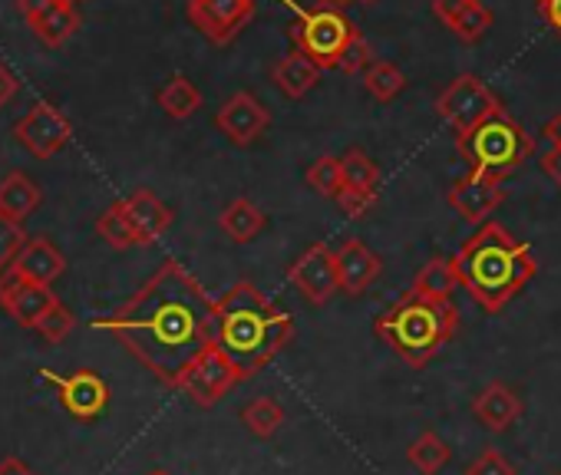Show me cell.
Segmentation results:
<instances>
[{
  "label": "cell",
  "instance_id": "cell-25",
  "mask_svg": "<svg viewBox=\"0 0 561 475\" xmlns=\"http://www.w3.org/2000/svg\"><path fill=\"white\" fill-rule=\"evenodd\" d=\"M41 198H44L41 185L27 172H11V175L0 178V215L24 221L37 211Z\"/></svg>",
  "mask_w": 561,
  "mask_h": 475
},
{
  "label": "cell",
  "instance_id": "cell-29",
  "mask_svg": "<svg viewBox=\"0 0 561 475\" xmlns=\"http://www.w3.org/2000/svg\"><path fill=\"white\" fill-rule=\"evenodd\" d=\"M449 455H453V449H449V445L443 442V436L433 432V429H426L423 436H416L413 445L407 449V459H410V465H413L420 475H436V472L449 462Z\"/></svg>",
  "mask_w": 561,
  "mask_h": 475
},
{
  "label": "cell",
  "instance_id": "cell-38",
  "mask_svg": "<svg viewBox=\"0 0 561 475\" xmlns=\"http://www.w3.org/2000/svg\"><path fill=\"white\" fill-rule=\"evenodd\" d=\"M538 165H541V172L561 188V146H548V149L541 152Z\"/></svg>",
  "mask_w": 561,
  "mask_h": 475
},
{
  "label": "cell",
  "instance_id": "cell-12",
  "mask_svg": "<svg viewBox=\"0 0 561 475\" xmlns=\"http://www.w3.org/2000/svg\"><path fill=\"white\" fill-rule=\"evenodd\" d=\"M215 126H218V132H221L231 146L248 149V146H254V142L271 129V113H267V106H264L254 93L241 90V93H231V96L218 106Z\"/></svg>",
  "mask_w": 561,
  "mask_h": 475
},
{
  "label": "cell",
  "instance_id": "cell-6",
  "mask_svg": "<svg viewBox=\"0 0 561 475\" xmlns=\"http://www.w3.org/2000/svg\"><path fill=\"white\" fill-rule=\"evenodd\" d=\"M277 4H285L295 14V24H291L295 50L305 54L321 70H337L351 40L360 34L351 24V18L341 8L328 4V0L318 8H301V4H295V0H277Z\"/></svg>",
  "mask_w": 561,
  "mask_h": 475
},
{
  "label": "cell",
  "instance_id": "cell-23",
  "mask_svg": "<svg viewBox=\"0 0 561 475\" xmlns=\"http://www.w3.org/2000/svg\"><path fill=\"white\" fill-rule=\"evenodd\" d=\"M456 288H462L459 271H456V262L436 255V258H430V262L416 271V278H413V285H410L407 294L423 298V301H433V304H453Z\"/></svg>",
  "mask_w": 561,
  "mask_h": 475
},
{
  "label": "cell",
  "instance_id": "cell-15",
  "mask_svg": "<svg viewBox=\"0 0 561 475\" xmlns=\"http://www.w3.org/2000/svg\"><path fill=\"white\" fill-rule=\"evenodd\" d=\"M446 201L462 221L482 228L492 218V211L505 201V188H502V178H492L482 172H466L462 178L453 182V188L446 192Z\"/></svg>",
  "mask_w": 561,
  "mask_h": 475
},
{
  "label": "cell",
  "instance_id": "cell-4",
  "mask_svg": "<svg viewBox=\"0 0 561 475\" xmlns=\"http://www.w3.org/2000/svg\"><path fill=\"white\" fill-rule=\"evenodd\" d=\"M374 327L387 340V347L400 354L410 367H426L459 334V311L456 304H433L403 294L390 311L377 317Z\"/></svg>",
  "mask_w": 561,
  "mask_h": 475
},
{
  "label": "cell",
  "instance_id": "cell-16",
  "mask_svg": "<svg viewBox=\"0 0 561 475\" xmlns=\"http://www.w3.org/2000/svg\"><path fill=\"white\" fill-rule=\"evenodd\" d=\"M21 14L34 37L47 47H64L80 27L73 0H21Z\"/></svg>",
  "mask_w": 561,
  "mask_h": 475
},
{
  "label": "cell",
  "instance_id": "cell-3",
  "mask_svg": "<svg viewBox=\"0 0 561 475\" xmlns=\"http://www.w3.org/2000/svg\"><path fill=\"white\" fill-rule=\"evenodd\" d=\"M453 262L469 298L489 314L505 311V304L515 301L538 271L531 248L499 221H485L482 228H476V234Z\"/></svg>",
  "mask_w": 561,
  "mask_h": 475
},
{
  "label": "cell",
  "instance_id": "cell-27",
  "mask_svg": "<svg viewBox=\"0 0 561 475\" xmlns=\"http://www.w3.org/2000/svg\"><path fill=\"white\" fill-rule=\"evenodd\" d=\"M156 103L162 106V113H165L169 119H188V116H195L198 106H202V90H198L188 77L175 73V77L156 93Z\"/></svg>",
  "mask_w": 561,
  "mask_h": 475
},
{
  "label": "cell",
  "instance_id": "cell-35",
  "mask_svg": "<svg viewBox=\"0 0 561 475\" xmlns=\"http://www.w3.org/2000/svg\"><path fill=\"white\" fill-rule=\"evenodd\" d=\"M466 475H518V468L499 449H485L466 465Z\"/></svg>",
  "mask_w": 561,
  "mask_h": 475
},
{
  "label": "cell",
  "instance_id": "cell-33",
  "mask_svg": "<svg viewBox=\"0 0 561 475\" xmlns=\"http://www.w3.org/2000/svg\"><path fill=\"white\" fill-rule=\"evenodd\" d=\"M27 242H31V238H27L24 224L14 221V218H8V215H0V271L11 268V262L21 255V248Z\"/></svg>",
  "mask_w": 561,
  "mask_h": 475
},
{
  "label": "cell",
  "instance_id": "cell-36",
  "mask_svg": "<svg viewBox=\"0 0 561 475\" xmlns=\"http://www.w3.org/2000/svg\"><path fill=\"white\" fill-rule=\"evenodd\" d=\"M374 63V50H370V44L364 40V34H357L354 40H351V47H347V54L341 57V67L337 70H344V73H367V67Z\"/></svg>",
  "mask_w": 561,
  "mask_h": 475
},
{
  "label": "cell",
  "instance_id": "cell-41",
  "mask_svg": "<svg viewBox=\"0 0 561 475\" xmlns=\"http://www.w3.org/2000/svg\"><path fill=\"white\" fill-rule=\"evenodd\" d=\"M541 136L548 139V146H561V113L551 116V119L541 126Z\"/></svg>",
  "mask_w": 561,
  "mask_h": 475
},
{
  "label": "cell",
  "instance_id": "cell-45",
  "mask_svg": "<svg viewBox=\"0 0 561 475\" xmlns=\"http://www.w3.org/2000/svg\"><path fill=\"white\" fill-rule=\"evenodd\" d=\"M558 475H561V472H558Z\"/></svg>",
  "mask_w": 561,
  "mask_h": 475
},
{
  "label": "cell",
  "instance_id": "cell-31",
  "mask_svg": "<svg viewBox=\"0 0 561 475\" xmlns=\"http://www.w3.org/2000/svg\"><path fill=\"white\" fill-rule=\"evenodd\" d=\"M308 185L321 195V198H331L337 201L344 195V169H341V159L337 155H321L308 165L305 172Z\"/></svg>",
  "mask_w": 561,
  "mask_h": 475
},
{
  "label": "cell",
  "instance_id": "cell-2",
  "mask_svg": "<svg viewBox=\"0 0 561 475\" xmlns=\"http://www.w3.org/2000/svg\"><path fill=\"white\" fill-rule=\"evenodd\" d=\"M295 337L291 314L267 301L251 281H238L215 304V347L231 360L241 380L257 376Z\"/></svg>",
  "mask_w": 561,
  "mask_h": 475
},
{
  "label": "cell",
  "instance_id": "cell-40",
  "mask_svg": "<svg viewBox=\"0 0 561 475\" xmlns=\"http://www.w3.org/2000/svg\"><path fill=\"white\" fill-rule=\"evenodd\" d=\"M0 475H34V468L24 459L8 455V459H0Z\"/></svg>",
  "mask_w": 561,
  "mask_h": 475
},
{
  "label": "cell",
  "instance_id": "cell-10",
  "mask_svg": "<svg viewBox=\"0 0 561 475\" xmlns=\"http://www.w3.org/2000/svg\"><path fill=\"white\" fill-rule=\"evenodd\" d=\"M288 281L301 291V298L314 308H324L334 294H341L337 252L331 245H311L291 268Z\"/></svg>",
  "mask_w": 561,
  "mask_h": 475
},
{
  "label": "cell",
  "instance_id": "cell-30",
  "mask_svg": "<svg viewBox=\"0 0 561 475\" xmlns=\"http://www.w3.org/2000/svg\"><path fill=\"white\" fill-rule=\"evenodd\" d=\"M364 90L377 100V103H393L403 90H407V73L387 60H374L364 73Z\"/></svg>",
  "mask_w": 561,
  "mask_h": 475
},
{
  "label": "cell",
  "instance_id": "cell-1",
  "mask_svg": "<svg viewBox=\"0 0 561 475\" xmlns=\"http://www.w3.org/2000/svg\"><path fill=\"white\" fill-rule=\"evenodd\" d=\"M215 304L179 262H165L113 317L93 321V331L113 334L156 380L179 390L185 370L215 344Z\"/></svg>",
  "mask_w": 561,
  "mask_h": 475
},
{
  "label": "cell",
  "instance_id": "cell-19",
  "mask_svg": "<svg viewBox=\"0 0 561 475\" xmlns=\"http://www.w3.org/2000/svg\"><path fill=\"white\" fill-rule=\"evenodd\" d=\"M383 271V258L370 252L360 238H347L337 248V275H341V294L360 298Z\"/></svg>",
  "mask_w": 561,
  "mask_h": 475
},
{
  "label": "cell",
  "instance_id": "cell-11",
  "mask_svg": "<svg viewBox=\"0 0 561 475\" xmlns=\"http://www.w3.org/2000/svg\"><path fill=\"white\" fill-rule=\"evenodd\" d=\"M41 380L54 383V390H57V396H60V406H64L70 416L83 419V422L103 416L106 406H110V386H106V380H103L100 373H93V370H77V373H70V376H60V373H54V370L44 367V370H41Z\"/></svg>",
  "mask_w": 561,
  "mask_h": 475
},
{
  "label": "cell",
  "instance_id": "cell-14",
  "mask_svg": "<svg viewBox=\"0 0 561 475\" xmlns=\"http://www.w3.org/2000/svg\"><path fill=\"white\" fill-rule=\"evenodd\" d=\"M73 136L70 119L54 106V103H37L18 126H14V139L31 149L37 159H54Z\"/></svg>",
  "mask_w": 561,
  "mask_h": 475
},
{
  "label": "cell",
  "instance_id": "cell-13",
  "mask_svg": "<svg viewBox=\"0 0 561 475\" xmlns=\"http://www.w3.org/2000/svg\"><path fill=\"white\" fill-rule=\"evenodd\" d=\"M341 169H344V195L337 198L341 211L351 218H364L374 205H377V192H380V165L370 159L367 149L351 146L341 155Z\"/></svg>",
  "mask_w": 561,
  "mask_h": 475
},
{
  "label": "cell",
  "instance_id": "cell-18",
  "mask_svg": "<svg viewBox=\"0 0 561 475\" xmlns=\"http://www.w3.org/2000/svg\"><path fill=\"white\" fill-rule=\"evenodd\" d=\"M119 208H123V218H126V228L133 234L136 248H146V245L159 242V238L172 228V218H175L172 208L149 188L133 192L129 198L119 201Z\"/></svg>",
  "mask_w": 561,
  "mask_h": 475
},
{
  "label": "cell",
  "instance_id": "cell-44",
  "mask_svg": "<svg viewBox=\"0 0 561 475\" xmlns=\"http://www.w3.org/2000/svg\"><path fill=\"white\" fill-rule=\"evenodd\" d=\"M357 4H374V0H357Z\"/></svg>",
  "mask_w": 561,
  "mask_h": 475
},
{
  "label": "cell",
  "instance_id": "cell-32",
  "mask_svg": "<svg viewBox=\"0 0 561 475\" xmlns=\"http://www.w3.org/2000/svg\"><path fill=\"white\" fill-rule=\"evenodd\" d=\"M96 231H100V238L110 245V248H116V252H129V248H136V242H133V234H129V228H126V218H123V208H119V201H113L103 215H100V221H96Z\"/></svg>",
  "mask_w": 561,
  "mask_h": 475
},
{
  "label": "cell",
  "instance_id": "cell-39",
  "mask_svg": "<svg viewBox=\"0 0 561 475\" xmlns=\"http://www.w3.org/2000/svg\"><path fill=\"white\" fill-rule=\"evenodd\" d=\"M18 96V77L11 73L8 63H0V106H8Z\"/></svg>",
  "mask_w": 561,
  "mask_h": 475
},
{
  "label": "cell",
  "instance_id": "cell-43",
  "mask_svg": "<svg viewBox=\"0 0 561 475\" xmlns=\"http://www.w3.org/2000/svg\"><path fill=\"white\" fill-rule=\"evenodd\" d=\"M149 475H169V472H162V468H156V472H149Z\"/></svg>",
  "mask_w": 561,
  "mask_h": 475
},
{
  "label": "cell",
  "instance_id": "cell-37",
  "mask_svg": "<svg viewBox=\"0 0 561 475\" xmlns=\"http://www.w3.org/2000/svg\"><path fill=\"white\" fill-rule=\"evenodd\" d=\"M535 14L545 21L551 34L561 37V0H535Z\"/></svg>",
  "mask_w": 561,
  "mask_h": 475
},
{
  "label": "cell",
  "instance_id": "cell-42",
  "mask_svg": "<svg viewBox=\"0 0 561 475\" xmlns=\"http://www.w3.org/2000/svg\"><path fill=\"white\" fill-rule=\"evenodd\" d=\"M328 4H334V8H347V4H357V0H328Z\"/></svg>",
  "mask_w": 561,
  "mask_h": 475
},
{
  "label": "cell",
  "instance_id": "cell-17",
  "mask_svg": "<svg viewBox=\"0 0 561 475\" xmlns=\"http://www.w3.org/2000/svg\"><path fill=\"white\" fill-rule=\"evenodd\" d=\"M57 294L47 288V285H27L14 275H4L0 278V308L11 314L14 324L27 327V331H37V324L57 308Z\"/></svg>",
  "mask_w": 561,
  "mask_h": 475
},
{
  "label": "cell",
  "instance_id": "cell-28",
  "mask_svg": "<svg viewBox=\"0 0 561 475\" xmlns=\"http://www.w3.org/2000/svg\"><path fill=\"white\" fill-rule=\"evenodd\" d=\"M285 419H288V413H285V406H280L274 396H257V399H251L241 409L244 429L251 436H257V439H271L280 426H285Z\"/></svg>",
  "mask_w": 561,
  "mask_h": 475
},
{
  "label": "cell",
  "instance_id": "cell-24",
  "mask_svg": "<svg viewBox=\"0 0 561 475\" xmlns=\"http://www.w3.org/2000/svg\"><path fill=\"white\" fill-rule=\"evenodd\" d=\"M271 80H274V86L285 93L288 100H305L314 86H318V80H321V67L318 63H311L305 54H288V57H280L277 63H274V70H271Z\"/></svg>",
  "mask_w": 561,
  "mask_h": 475
},
{
  "label": "cell",
  "instance_id": "cell-21",
  "mask_svg": "<svg viewBox=\"0 0 561 475\" xmlns=\"http://www.w3.org/2000/svg\"><path fill=\"white\" fill-rule=\"evenodd\" d=\"M64 268H67V262L54 242H47V238H31V242L21 248V255L11 262L8 275H14L27 285H47L50 288L64 275Z\"/></svg>",
  "mask_w": 561,
  "mask_h": 475
},
{
  "label": "cell",
  "instance_id": "cell-8",
  "mask_svg": "<svg viewBox=\"0 0 561 475\" xmlns=\"http://www.w3.org/2000/svg\"><path fill=\"white\" fill-rule=\"evenodd\" d=\"M238 383H244L241 373H238V370L231 367V360L211 344V347L185 370L179 390H182L195 406L208 409V406H215L218 399H225Z\"/></svg>",
  "mask_w": 561,
  "mask_h": 475
},
{
  "label": "cell",
  "instance_id": "cell-26",
  "mask_svg": "<svg viewBox=\"0 0 561 475\" xmlns=\"http://www.w3.org/2000/svg\"><path fill=\"white\" fill-rule=\"evenodd\" d=\"M218 224H221V231L231 238L234 245H248V242H254V238L264 231L267 218H264V211L251 198L241 195V198H231L225 205V211L218 215Z\"/></svg>",
  "mask_w": 561,
  "mask_h": 475
},
{
  "label": "cell",
  "instance_id": "cell-7",
  "mask_svg": "<svg viewBox=\"0 0 561 475\" xmlns=\"http://www.w3.org/2000/svg\"><path fill=\"white\" fill-rule=\"evenodd\" d=\"M436 113L439 119L456 132V136H466L472 132L476 126L489 123L492 116L502 113V103L499 96L492 93L489 83H482L476 73H462L456 77L436 100Z\"/></svg>",
  "mask_w": 561,
  "mask_h": 475
},
{
  "label": "cell",
  "instance_id": "cell-5",
  "mask_svg": "<svg viewBox=\"0 0 561 475\" xmlns=\"http://www.w3.org/2000/svg\"><path fill=\"white\" fill-rule=\"evenodd\" d=\"M456 149L466 159L469 172L505 178L535 155V136L502 109L489 123L476 126L472 132L456 136Z\"/></svg>",
  "mask_w": 561,
  "mask_h": 475
},
{
  "label": "cell",
  "instance_id": "cell-34",
  "mask_svg": "<svg viewBox=\"0 0 561 475\" xmlns=\"http://www.w3.org/2000/svg\"><path fill=\"white\" fill-rule=\"evenodd\" d=\"M77 327V317H73V311L70 308H64V304H57L41 324H37V334L47 340V344H60V340H67L70 337V331Z\"/></svg>",
  "mask_w": 561,
  "mask_h": 475
},
{
  "label": "cell",
  "instance_id": "cell-9",
  "mask_svg": "<svg viewBox=\"0 0 561 475\" xmlns=\"http://www.w3.org/2000/svg\"><path fill=\"white\" fill-rule=\"evenodd\" d=\"M188 24L215 47L231 44L254 18V0H188Z\"/></svg>",
  "mask_w": 561,
  "mask_h": 475
},
{
  "label": "cell",
  "instance_id": "cell-20",
  "mask_svg": "<svg viewBox=\"0 0 561 475\" xmlns=\"http://www.w3.org/2000/svg\"><path fill=\"white\" fill-rule=\"evenodd\" d=\"M522 413H525L522 396H518L512 386H505L502 380L485 383V386L476 393V399H472V416H476L489 432H505L508 426H515V422L522 419Z\"/></svg>",
  "mask_w": 561,
  "mask_h": 475
},
{
  "label": "cell",
  "instance_id": "cell-22",
  "mask_svg": "<svg viewBox=\"0 0 561 475\" xmlns=\"http://www.w3.org/2000/svg\"><path fill=\"white\" fill-rule=\"evenodd\" d=\"M433 14L439 18V24L446 31H453L466 44L482 40L495 21L482 0H433Z\"/></svg>",
  "mask_w": 561,
  "mask_h": 475
}]
</instances>
